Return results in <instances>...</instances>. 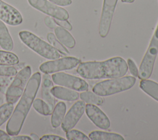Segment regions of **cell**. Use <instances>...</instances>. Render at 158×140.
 Returning a JSON list of instances; mask_svg holds the SVG:
<instances>
[{
	"instance_id": "obj_3",
	"label": "cell",
	"mask_w": 158,
	"mask_h": 140,
	"mask_svg": "<svg viewBox=\"0 0 158 140\" xmlns=\"http://www.w3.org/2000/svg\"><path fill=\"white\" fill-rule=\"evenodd\" d=\"M136 83V78L131 76L106 80L96 83L93 88V91L101 96H108L132 88Z\"/></svg>"
},
{
	"instance_id": "obj_37",
	"label": "cell",
	"mask_w": 158,
	"mask_h": 140,
	"mask_svg": "<svg viewBox=\"0 0 158 140\" xmlns=\"http://www.w3.org/2000/svg\"><path fill=\"white\" fill-rule=\"evenodd\" d=\"M122 2H127V3H131L133 2L135 0H121Z\"/></svg>"
},
{
	"instance_id": "obj_28",
	"label": "cell",
	"mask_w": 158,
	"mask_h": 140,
	"mask_svg": "<svg viewBox=\"0 0 158 140\" xmlns=\"http://www.w3.org/2000/svg\"><path fill=\"white\" fill-rule=\"evenodd\" d=\"M127 65L128 68H129V70L131 75L134 77H138V69L136 67V65L135 64V62L131 59H128L127 60Z\"/></svg>"
},
{
	"instance_id": "obj_24",
	"label": "cell",
	"mask_w": 158,
	"mask_h": 140,
	"mask_svg": "<svg viewBox=\"0 0 158 140\" xmlns=\"http://www.w3.org/2000/svg\"><path fill=\"white\" fill-rule=\"evenodd\" d=\"M47 39L49 43L56 50L59 51V52L62 54L63 55L69 54V51L65 48V47L57 39L55 35L51 32L48 33L47 34Z\"/></svg>"
},
{
	"instance_id": "obj_8",
	"label": "cell",
	"mask_w": 158,
	"mask_h": 140,
	"mask_svg": "<svg viewBox=\"0 0 158 140\" xmlns=\"http://www.w3.org/2000/svg\"><path fill=\"white\" fill-rule=\"evenodd\" d=\"M28 4L36 10L56 19L67 20L69 12L64 8L57 6L48 0H27Z\"/></svg>"
},
{
	"instance_id": "obj_36",
	"label": "cell",
	"mask_w": 158,
	"mask_h": 140,
	"mask_svg": "<svg viewBox=\"0 0 158 140\" xmlns=\"http://www.w3.org/2000/svg\"><path fill=\"white\" fill-rule=\"evenodd\" d=\"M30 138L31 139H33V140H39L40 139L39 136L36 134H35V133H31L30 134Z\"/></svg>"
},
{
	"instance_id": "obj_15",
	"label": "cell",
	"mask_w": 158,
	"mask_h": 140,
	"mask_svg": "<svg viewBox=\"0 0 158 140\" xmlns=\"http://www.w3.org/2000/svg\"><path fill=\"white\" fill-rule=\"evenodd\" d=\"M51 93L54 97L67 101H74L79 98V94L76 91L62 86L52 87Z\"/></svg>"
},
{
	"instance_id": "obj_10",
	"label": "cell",
	"mask_w": 158,
	"mask_h": 140,
	"mask_svg": "<svg viewBox=\"0 0 158 140\" xmlns=\"http://www.w3.org/2000/svg\"><path fill=\"white\" fill-rule=\"evenodd\" d=\"M117 1L118 0H104L103 1L99 26V34L102 38L106 37L109 32Z\"/></svg>"
},
{
	"instance_id": "obj_12",
	"label": "cell",
	"mask_w": 158,
	"mask_h": 140,
	"mask_svg": "<svg viewBox=\"0 0 158 140\" xmlns=\"http://www.w3.org/2000/svg\"><path fill=\"white\" fill-rule=\"evenodd\" d=\"M85 112L89 120L98 128L107 130L110 126V122L107 116L96 105L88 104L85 105Z\"/></svg>"
},
{
	"instance_id": "obj_6",
	"label": "cell",
	"mask_w": 158,
	"mask_h": 140,
	"mask_svg": "<svg viewBox=\"0 0 158 140\" xmlns=\"http://www.w3.org/2000/svg\"><path fill=\"white\" fill-rule=\"evenodd\" d=\"M31 67L27 66L16 74L6 92L7 102L14 104L19 100L31 77Z\"/></svg>"
},
{
	"instance_id": "obj_33",
	"label": "cell",
	"mask_w": 158,
	"mask_h": 140,
	"mask_svg": "<svg viewBox=\"0 0 158 140\" xmlns=\"http://www.w3.org/2000/svg\"><path fill=\"white\" fill-rule=\"evenodd\" d=\"M12 78H5L4 77H1L0 76V88H4V87H6L9 83L11 81Z\"/></svg>"
},
{
	"instance_id": "obj_16",
	"label": "cell",
	"mask_w": 158,
	"mask_h": 140,
	"mask_svg": "<svg viewBox=\"0 0 158 140\" xmlns=\"http://www.w3.org/2000/svg\"><path fill=\"white\" fill-rule=\"evenodd\" d=\"M55 36L57 39L65 47L72 49L75 46V40L73 36L67 30L57 26L54 28Z\"/></svg>"
},
{
	"instance_id": "obj_21",
	"label": "cell",
	"mask_w": 158,
	"mask_h": 140,
	"mask_svg": "<svg viewBox=\"0 0 158 140\" xmlns=\"http://www.w3.org/2000/svg\"><path fill=\"white\" fill-rule=\"evenodd\" d=\"M80 99L85 102L92 104L96 105H101L104 103V99L102 96H99L91 91H85L80 94Z\"/></svg>"
},
{
	"instance_id": "obj_22",
	"label": "cell",
	"mask_w": 158,
	"mask_h": 140,
	"mask_svg": "<svg viewBox=\"0 0 158 140\" xmlns=\"http://www.w3.org/2000/svg\"><path fill=\"white\" fill-rule=\"evenodd\" d=\"M19 62L18 57L10 51H0V65H14Z\"/></svg>"
},
{
	"instance_id": "obj_30",
	"label": "cell",
	"mask_w": 158,
	"mask_h": 140,
	"mask_svg": "<svg viewBox=\"0 0 158 140\" xmlns=\"http://www.w3.org/2000/svg\"><path fill=\"white\" fill-rule=\"evenodd\" d=\"M44 23L47 27L51 29H54L57 27V24L54 20V19L51 16H46L44 20Z\"/></svg>"
},
{
	"instance_id": "obj_23",
	"label": "cell",
	"mask_w": 158,
	"mask_h": 140,
	"mask_svg": "<svg viewBox=\"0 0 158 140\" xmlns=\"http://www.w3.org/2000/svg\"><path fill=\"white\" fill-rule=\"evenodd\" d=\"M32 105L34 109L43 115H49L52 113V111L51 110L49 105L43 99H34Z\"/></svg>"
},
{
	"instance_id": "obj_7",
	"label": "cell",
	"mask_w": 158,
	"mask_h": 140,
	"mask_svg": "<svg viewBox=\"0 0 158 140\" xmlns=\"http://www.w3.org/2000/svg\"><path fill=\"white\" fill-rule=\"evenodd\" d=\"M80 63V60L75 57L58 58L43 63L40 66V70L44 73L50 74L60 71L71 70L77 67Z\"/></svg>"
},
{
	"instance_id": "obj_29",
	"label": "cell",
	"mask_w": 158,
	"mask_h": 140,
	"mask_svg": "<svg viewBox=\"0 0 158 140\" xmlns=\"http://www.w3.org/2000/svg\"><path fill=\"white\" fill-rule=\"evenodd\" d=\"M54 20L56 24L58 25L59 26L69 31L72 30V26L70 23V22L67 21V20H59V19H54Z\"/></svg>"
},
{
	"instance_id": "obj_25",
	"label": "cell",
	"mask_w": 158,
	"mask_h": 140,
	"mask_svg": "<svg viewBox=\"0 0 158 140\" xmlns=\"http://www.w3.org/2000/svg\"><path fill=\"white\" fill-rule=\"evenodd\" d=\"M14 110V104L7 102L0 106V126L11 116Z\"/></svg>"
},
{
	"instance_id": "obj_27",
	"label": "cell",
	"mask_w": 158,
	"mask_h": 140,
	"mask_svg": "<svg viewBox=\"0 0 158 140\" xmlns=\"http://www.w3.org/2000/svg\"><path fill=\"white\" fill-rule=\"evenodd\" d=\"M17 70L14 67L10 65H0V76L10 77L16 75Z\"/></svg>"
},
{
	"instance_id": "obj_11",
	"label": "cell",
	"mask_w": 158,
	"mask_h": 140,
	"mask_svg": "<svg viewBox=\"0 0 158 140\" xmlns=\"http://www.w3.org/2000/svg\"><path fill=\"white\" fill-rule=\"evenodd\" d=\"M85 105L82 100L78 101L72 105L62 121L61 128L63 131L67 132L77 125L85 111Z\"/></svg>"
},
{
	"instance_id": "obj_18",
	"label": "cell",
	"mask_w": 158,
	"mask_h": 140,
	"mask_svg": "<svg viewBox=\"0 0 158 140\" xmlns=\"http://www.w3.org/2000/svg\"><path fill=\"white\" fill-rule=\"evenodd\" d=\"M0 46L5 51L13 49L14 43L4 22L0 20Z\"/></svg>"
},
{
	"instance_id": "obj_14",
	"label": "cell",
	"mask_w": 158,
	"mask_h": 140,
	"mask_svg": "<svg viewBox=\"0 0 158 140\" xmlns=\"http://www.w3.org/2000/svg\"><path fill=\"white\" fill-rule=\"evenodd\" d=\"M53 87V83L50 78L49 74L44 73L43 76L41 83V94L43 100H44L49 105L52 111L56 104L54 97L51 93V89Z\"/></svg>"
},
{
	"instance_id": "obj_32",
	"label": "cell",
	"mask_w": 158,
	"mask_h": 140,
	"mask_svg": "<svg viewBox=\"0 0 158 140\" xmlns=\"http://www.w3.org/2000/svg\"><path fill=\"white\" fill-rule=\"evenodd\" d=\"M41 140H65V139L57 136V135H54V134H46L43 136L41 138Z\"/></svg>"
},
{
	"instance_id": "obj_35",
	"label": "cell",
	"mask_w": 158,
	"mask_h": 140,
	"mask_svg": "<svg viewBox=\"0 0 158 140\" xmlns=\"http://www.w3.org/2000/svg\"><path fill=\"white\" fill-rule=\"evenodd\" d=\"M11 139L13 140H30L31 139L30 136H14V137H13L12 138H11Z\"/></svg>"
},
{
	"instance_id": "obj_19",
	"label": "cell",
	"mask_w": 158,
	"mask_h": 140,
	"mask_svg": "<svg viewBox=\"0 0 158 140\" xmlns=\"http://www.w3.org/2000/svg\"><path fill=\"white\" fill-rule=\"evenodd\" d=\"M139 88L152 99L158 101V83L150 80H141Z\"/></svg>"
},
{
	"instance_id": "obj_20",
	"label": "cell",
	"mask_w": 158,
	"mask_h": 140,
	"mask_svg": "<svg viewBox=\"0 0 158 140\" xmlns=\"http://www.w3.org/2000/svg\"><path fill=\"white\" fill-rule=\"evenodd\" d=\"M88 137L91 140H124V138L119 134L101 131H93Z\"/></svg>"
},
{
	"instance_id": "obj_4",
	"label": "cell",
	"mask_w": 158,
	"mask_h": 140,
	"mask_svg": "<svg viewBox=\"0 0 158 140\" xmlns=\"http://www.w3.org/2000/svg\"><path fill=\"white\" fill-rule=\"evenodd\" d=\"M19 36L20 40L27 46L41 57L49 60H54L60 57V54L57 50L34 33L23 30L19 32Z\"/></svg>"
},
{
	"instance_id": "obj_9",
	"label": "cell",
	"mask_w": 158,
	"mask_h": 140,
	"mask_svg": "<svg viewBox=\"0 0 158 140\" xmlns=\"http://www.w3.org/2000/svg\"><path fill=\"white\" fill-rule=\"evenodd\" d=\"M51 78L55 84L76 91H88L89 88L88 84L83 79L64 72L54 73L52 75Z\"/></svg>"
},
{
	"instance_id": "obj_17",
	"label": "cell",
	"mask_w": 158,
	"mask_h": 140,
	"mask_svg": "<svg viewBox=\"0 0 158 140\" xmlns=\"http://www.w3.org/2000/svg\"><path fill=\"white\" fill-rule=\"evenodd\" d=\"M66 112V105L63 102H58L54 107L51 117V123L54 128L59 126L64 119Z\"/></svg>"
},
{
	"instance_id": "obj_13",
	"label": "cell",
	"mask_w": 158,
	"mask_h": 140,
	"mask_svg": "<svg viewBox=\"0 0 158 140\" xmlns=\"http://www.w3.org/2000/svg\"><path fill=\"white\" fill-rule=\"evenodd\" d=\"M0 20L9 25L17 26L22 23L23 19L17 9L0 0Z\"/></svg>"
},
{
	"instance_id": "obj_1",
	"label": "cell",
	"mask_w": 158,
	"mask_h": 140,
	"mask_svg": "<svg viewBox=\"0 0 158 140\" xmlns=\"http://www.w3.org/2000/svg\"><path fill=\"white\" fill-rule=\"evenodd\" d=\"M126 61L120 57H114L104 61L80 62L77 73L88 80L115 78L123 76L128 71Z\"/></svg>"
},
{
	"instance_id": "obj_26",
	"label": "cell",
	"mask_w": 158,
	"mask_h": 140,
	"mask_svg": "<svg viewBox=\"0 0 158 140\" xmlns=\"http://www.w3.org/2000/svg\"><path fill=\"white\" fill-rule=\"evenodd\" d=\"M66 138L68 140H89V138L83 133L77 130H70L66 132Z\"/></svg>"
},
{
	"instance_id": "obj_31",
	"label": "cell",
	"mask_w": 158,
	"mask_h": 140,
	"mask_svg": "<svg viewBox=\"0 0 158 140\" xmlns=\"http://www.w3.org/2000/svg\"><path fill=\"white\" fill-rule=\"evenodd\" d=\"M59 6H67L72 3V0H48Z\"/></svg>"
},
{
	"instance_id": "obj_5",
	"label": "cell",
	"mask_w": 158,
	"mask_h": 140,
	"mask_svg": "<svg viewBox=\"0 0 158 140\" xmlns=\"http://www.w3.org/2000/svg\"><path fill=\"white\" fill-rule=\"evenodd\" d=\"M158 53V23L151 39L148 49L143 58L138 70V78L141 80L149 78L152 72Z\"/></svg>"
},
{
	"instance_id": "obj_34",
	"label": "cell",
	"mask_w": 158,
	"mask_h": 140,
	"mask_svg": "<svg viewBox=\"0 0 158 140\" xmlns=\"http://www.w3.org/2000/svg\"><path fill=\"white\" fill-rule=\"evenodd\" d=\"M11 138L8 133H5L4 131L0 130V140H10Z\"/></svg>"
},
{
	"instance_id": "obj_2",
	"label": "cell",
	"mask_w": 158,
	"mask_h": 140,
	"mask_svg": "<svg viewBox=\"0 0 158 140\" xmlns=\"http://www.w3.org/2000/svg\"><path fill=\"white\" fill-rule=\"evenodd\" d=\"M41 80V77L40 72L35 73L30 78L19 103L7 123L6 131L10 136H14L20 133L36 97Z\"/></svg>"
}]
</instances>
